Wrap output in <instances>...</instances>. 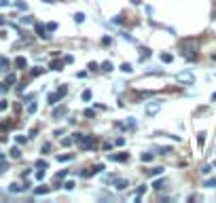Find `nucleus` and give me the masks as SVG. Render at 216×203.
Here are the masks:
<instances>
[{"label":"nucleus","instance_id":"20","mask_svg":"<svg viewBox=\"0 0 216 203\" xmlns=\"http://www.w3.org/2000/svg\"><path fill=\"white\" fill-rule=\"evenodd\" d=\"M204 186L205 188H216V178H208L204 182Z\"/></svg>","mask_w":216,"mask_h":203},{"label":"nucleus","instance_id":"39","mask_svg":"<svg viewBox=\"0 0 216 203\" xmlns=\"http://www.w3.org/2000/svg\"><path fill=\"white\" fill-rule=\"evenodd\" d=\"M87 68H89V72H96L97 70V64H96V61H89V64H87Z\"/></svg>","mask_w":216,"mask_h":203},{"label":"nucleus","instance_id":"4","mask_svg":"<svg viewBox=\"0 0 216 203\" xmlns=\"http://www.w3.org/2000/svg\"><path fill=\"white\" fill-rule=\"evenodd\" d=\"M104 163H97V165H93V169H89V171H81V176L83 178H91V176H96V174H100V171H104Z\"/></svg>","mask_w":216,"mask_h":203},{"label":"nucleus","instance_id":"17","mask_svg":"<svg viewBox=\"0 0 216 203\" xmlns=\"http://www.w3.org/2000/svg\"><path fill=\"white\" fill-rule=\"evenodd\" d=\"M161 61H163V64H172V61H174V55H172V53H161Z\"/></svg>","mask_w":216,"mask_h":203},{"label":"nucleus","instance_id":"50","mask_svg":"<svg viewBox=\"0 0 216 203\" xmlns=\"http://www.w3.org/2000/svg\"><path fill=\"white\" fill-rule=\"evenodd\" d=\"M115 144H117V146H123V144H125V140H123V138H117V142H115Z\"/></svg>","mask_w":216,"mask_h":203},{"label":"nucleus","instance_id":"35","mask_svg":"<svg viewBox=\"0 0 216 203\" xmlns=\"http://www.w3.org/2000/svg\"><path fill=\"white\" fill-rule=\"evenodd\" d=\"M74 186H76V184H74L72 180H68V182H64V188H66V191H72Z\"/></svg>","mask_w":216,"mask_h":203},{"label":"nucleus","instance_id":"19","mask_svg":"<svg viewBox=\"0 0 216 203\" xmlns=\"http://www.w3.org/2000/svg\"><path fill=\"white\" fill-rule=\"evenodd\" d=\"M140 159H142L144 163H151V161L155 159V155H153V152H142V157H140Z\"/></svg>","mask_w":216,"mask_h":203},{"label":"nucleus","instance_id":"18","mask_svg":"<svg viewBox=\"0 0 216 203\" xmlns=\"http://www.w3.org/2000/svg\"><path fill=\"white\" fill-rule=\"evenodd\" d=\"M15 81H17V76H15V74H7V78H4V85H7V87H11Z\"/></svg>","mask_w":216,"mask_h":203},{"label":"nucleus","instance_id":"45","mask_svg":"<svg viewBox=\"0 0 216 203\" xmlns=\"http://www.w3.org/2000/svg\"><path fill=\"white\" fill-rule=\"evenodd\" d=\"M112 24H123V17L117 15V17H112Z\"/></svg>","mask_w":216,"mask_h":203},{"label":"nucleus","instance_id":"25","mask_svg":"<svg viewBox=\"0 0 216 203\" xmlns=\"http://www.w3.org/2000/svg\"><path fill=\"white\" fill-rule=\"evenodd\" d=\"M197 144H199V146H204V144H205V131L197 133Z\"/></svg>","mask_w":216,"mask_h":203},{"label":"nucleus","instance_id":"41","mask_svg":"<svg viewBox=\"0 0 216 203\" xmlns=\"http://www.w3.org/2000/svg\"><path fill=\"white\" fill-rule=\"evenodd\" d=\"M15 142H17V144H25V142H28V138H24V135H17V138H15Z\"/></svg>","mask_w":216,"mask_h":203},{"label":"nucleus","instance_id":"52","mask_svg":"<svg viewBox=\"0 0 216 203\" xmlns=\"http://www.w3.org/2000/svg\"><path fill=\"white\" fill-rule=\"evenodd\" d=\"M4 142H7V135H4V133L0 131V144H4Z\"/></svg>","mask_w":216,"mask_h":203},{"label":"nucleus","instance_id":"30","mask_svg":"<svg viewBox=\"0 0 216 203\" xmlns=\"http://www.w3.org/2000/svg\"><path fill=\"white\" fill-rule=\"evenodd\" d=\"M7 68H9V60H7V57H0V70L4 72Z\"/></svg>","mask_w":216,"mask_h":203},{"label":"nucleus","instance_id":"26","mask_svg":"<svg viewBox=\"0 0 216 203\" xmlns=\"http://www.w3.org/2000/svg\"><path fill=\"white\" fill-rule=\"evenodd\" d=\"M11 157H13V159H19V157H21V150H19L17 146H13V148H11Z\"/></svg>","mask_w":216,"mask_h":203},{"label":"nucleus","instance_id":"59","mask_svg":"<svg viewBox=\"0 0 216 203\" xmlns=\"http://www.w3.org/2000/svg\"><path fill=\"white\" fill-rule=\"evenodd\" d=\"M0 157H2V155H0Z\"/></svg>","mask_w":216,"mask_h":203},{"label":"nucleus","instance_id":"24","mask_svg":"<svg viewBox=\"0 0 216 203\" xmlns=\"http://www.w3.org/2000/svg\"><path fill=\"white\" fill-rule=\"evenodd\" d=\"M163 186H165V182H163V180H155V182H153V188H155V191H161Z\"/></svg>","mask_w":216,"mask_h":203},{"label":"nucleus","instance_id":"14","mask_svg":"<svg viewBox=\"0 0 216 203\" xmlns=\"http://www.w3.org/2000/svg\"><path fill=\"white\" fill-rule=\"evenodd\" d=\"M21 191H25V186L17 184V182H13L11 186H9V192H21Z\"/></svg>","mask_w":216,"mask_h":203},{"label":"nucleus","instance_id":"51","mask_svg":"<svg viewBox=\"0 0 216 203\" xmlns=\"http://www.w3.org/2000/svg\"><path fill=\"white\" fill-rule=\"evenodd\" d=\"M7 89H9V87H7V85H4V83H0V93H4V91H7Z\"/></svg>","mask_w":216,"mask_h":203},{"label":"nucleus","instance_id":"40","mask_svg":"<svg viewBox=\"0 0 216 203\" xmlns=\"http://www.w3.org/2000/svg\"><path fill=\"white\" fill-rule=\"evenodd\" d=\"M102 45H112V38H110V36H104V38H102Z\"/></svg>","mask_w":216,"mask_h":203},{"label":"nucleus","instance_id":"1","mask_svg":"<svg viewBox=\"0 0 216 203\" xmlns=\"http://www.w3.org/2000/svg\"><path fill=\"white\" fill-rule=\"evenodd\" d=\"M197 47H199V42H197L195 38L184 40V42H182V49H184V51H182V55H184V60H189V61L195 60V57H197V55H195V53H197Z\"/></svg>","mask_w":216,"mask_h":203},{"label":"nucleus","instance_id":"58","mask_svg":"<svg viewBox=\"0 0 216 203\" xmlns=\"http://www.w3.org/2000/svg\"><path fill=\"white\" fill-rule=\"evenodd\" d=\"M214 167H216V163H214Z\"/></svg>","mask_w":216,"mask_h":203},{"label":"nucleus","instance_id":"46","mask_svg":"<svg viewBox=\"0 0 216 203\" xmlns=\"http://www.w3.org/2000/svg\"><path fill=\"white\" fill-rule=\"evenodd\" d=\"M66 176H68V169H61L60 174H57V178H66Z\"/></svg>","mask_w":216,"mask_h":203},{"label":"nucleus","instance_id":"32","mask_svg":"<svg viewBox=\"0 0 216 203\" xmlns=\"http://www.w3.org/2000/svg\"><path fill=\"white\" fill-rule=\"evenodd\" d=\"M34 165H36V167H38V169H45V167H47V161H43V159H38V161H36Z\"/></svg>","mask_w":216,"mask_h":203},{"label":"nucleus","instance_id":"11","mask_svg":"<svg viewBox=\"0 0 216 203\" xmlns=\"http://www.w3.org/2000/svg\"><path fill=\"white\" fill-rule=\"evenodd\" d=\"M64 64H66L64 60H55V61H51V70H55V72L64 70Z\"/></svg>","mask_w":216,"mask_h":203},{"label":"nucleus","instance_id":"9","mask_svg":"<svg viewBox=\"0 0 216 203\" xmlns=\"http://www.w3.org/2000/svg\"><path fill=\"white\" fill-rule=\"evenodd\" d=\"M178 81H182V83H193L195 78H193L191 72H180V74H178Z\"/></svg>","mask_w":216,"mask_h":203},{"label":"nucleus","instance_id":"38","mask_svg":"<svg viewBox=\"0 0 216 203\" xmlns=\"http://www.w3.org/2000/svg\"><path fill=\"white\" fill-rule=\"evenodd\" d=\"M61 144H64V146H72V144H74V138H64Z\"/></svg>","mask_w":216,"mask_h":203},{"label":"nucleus","instance_id":"54","mask_svg":"<svg viewBox=\"0 0 216 203\" xmlns=\"http://www.w3.org/2000/svg\"><path fill=\"white\" fill-rule=\"evenodd\" d=\"M132 4H142V0H132Z\"/></svg>","mask_w":216,"mask_h":203},{"label":"nucleus","instance_id":"12","mask_svg":"<svg viewBox=\"0 0 216 203\" xmlns=\"http://www.w3.org/2000/svg\"><path fill=\"white\" fill-rule=\"evenodd\" d=\"M151 55H153V51H151V49H146V47L140 49V61H146Z\"/></svg>","mask_w":216,"mask_h":203},{"label":"nucleus","instance_id":"7","mask_svg":"<svg viewBox=\"0 0 216 203\" xmlns=\"http://www.w3.org/2000/svg\"><path fill=\"white\" fill-rule=\"evenodd\" d=\"M127 186H129V182H127V180H123V178L115 180V188H117V191H125Z\"/></svg>","mask_w":216,"mask_h":203},{"label":"nucleus","instance_id":"23","mask_svg":"<svg viewBox=\"0 0 216 203\" xmlns=\"http://www.w3.org/2000/svg\"><path fill=\"white\" fill-rule=\"evenodd\" d=\"M11 127H13V121H4V123L0 125V131H9Z\"/></svg>","mask_w":216,"mask_h":203},{"label":"nucleus","instance_id":"36","mask_svg":"<svg viewBox=\"0 0 216 203\" xmlns=\"http://www.w3.org/2000/svg\"><path fill=\"white\" fill-rule=\"evenodd\" d=\"M47 30H49V32H55V30H57V24H55V21H49V24H47Z\"/></svg>","mask_w":216,"mask_h":203},{"label":"nucleus","instance_id":"47","mask_svg":"<svg viewBox=\"0 0 216 203\" xmlns=\"http://www.w3.org/2000/svg\"><path fill=\"white\" fill-rule=\"evenodd\" d=\"M7 108H9V104H7L4 99H0V110H7Z\"/></svg>","mask_w":216,"mask_h":203},{"label":"nucleus","instance_id":"42","mask_svg":"<svg viewBox=\"0 0 216 203\" xmlns=\"http://www.w3.org/2000/svg\"><path fill=\"white\" fill-rule=\"evenodd\" d=\"M49 150H51V144H43V155H49Z\"/></svg>","mask_w":216,"mask_h":203},{"label":"nucleus","instance_id":"8","mask_svg":"<svg viewBox=\"0 0 216 203\" xmlns=\"http://www.w3.org/2000/svg\"><path fill=\"white\" fill-rule=\"evenodd\" d=\"M15 68L17 70H25L28 68V60L25 57H15Z\"/></svg>","mask_w":216,"mask_h":203},{"label":"nucleus","instance_id":"53","mask_svg":"<svg viewBox=\"0 0 216 203\" xmlns=\"http://www.w3.org/2000/svg\"><path fill=\"white\" fill-rule=\"evenodd\" d=\"M0 7H9V0H0Z\"/></svg>","mask_w":216,"mask_h":203},{"label":"nucleus","instance_id":"29","mask_svg":"<svg viewBox=\"0 0 216 203\" xmlns=\"http://www.w3.org/2000/svg\"><path fill=\"white\" fill-rule=\"evenodd\" d=\"M85 17H87L85 13H76V15H74V21H76V24H83V21H85Z\"/></svg>","mask_w":216,"mask_h":203},{"label":"nucleus","instance_id":"49","mask_svg":"<svg viewBox=\"0 0 216 203\" xmlns=\"http://www.w3.org/2000/svg\"><path fill=\"white\" fill-rule=\"evenodd\" d=\"M64 61H66V64H72V61H74V57H72V55H66V57H64Z\"/></svg>","mask_w":216,"mask_h":203},{"label":"nucleus","instance_id":"5","mask_svg":"<svg viewBox=\"0 0 216 203\" xmlns=\"http://www.w3.org/2000/svg\"><path fill=\"white\" fill-rule=\"evenodd\" d=\"M36 34L40 36L43 40H49V30H47V25H43V24H36Z\"/></svg>","mask_w":216,"mask_h":203},{"label":"nucleus","instance_id":"55","mask_svg":"<svg viewBox=\"0 0 216 203\" xmlns=\"http://www.w3.org/2000/svg\"><path fill=\"white\" fill-rule=\"evenodd\" d=\"M7 24V21H4V17H0V25H4Z\"/></svg>","mask_w":216,"mask_h":203},{"label":"nucleus","instance_id":"6","mask_svg":"<svg viewBox=\"0 0 216 203\" xmlns=\"http://www.w3.org/2000/svg\"><path fill=\"white\" fill-rule=\"evenodd\" d=\"M64 114H68V106H57V108H53V112H51L53 119H60Z\"/></svg>","mask_w":216,"mask_h":203},{"label":"nucleus","instance_id":"16","mask_svg":"<svg viewBox=\"0 0 216 203\" xmlns=\"http://www.w3.org/2000/svg\"><path fill=\"white\" fill-rule=\"evenodd\" d=\"M110 159H112V161H127V159H129V155H127V152H121V155H110Z\"/></svg>","mask_w":216,"mask_h":203},{"label":"nucleus","instance_id":"34","mask_svg":"<svg viewBox=\"0 0 216 203\" xmlns=\"http://www.w3.org/2000/svg\"><path fill=\"white\" fill-rule=\"evenodd\" d=\"M121 70H123V72H127V74H129V72H132L133 68H132V64H121Z\"/></svg>","mask_w":216,"mask_h":203},{"label":"nucleus","instance_id":"48","mask_svg":"<svg viewBox=\"0 0 216 203\" xmlns=\"http://www.w3.org/2000/svg\"><path fill=\"white\" fill-rule=\"evenodd\" d=\"M144 192H146V186H140V188H138V197H142Z\"/></svg>","mask_w":216,"mask_h":203},{"label":"nucleus","instance_id":"3","mask_svg":"<svg viewBox=\"0 0 216 203\" xmlns=\"http://www.w3.org/2000/svg\"><path fill=\"white\" fill-rule=\"evenodd\" d=\"M68 93V87L66 85H61L57 91H53V93H49V97H47V102H49V106H55L60 99H64V95Z\"/></svg>","mask_w":216,"mask_h":203},{"label":"nucleus","instance_id":"31","mask_svg":"<svg viewBox=\"0 0 216 203\" xmlns=\"http://www.w3.org/2000/svg\"><path fill=\"white\" fill-rule=\"evenodd\" d=\"M45 72V68H40V66H36V68H32V76H40Z\"/></svg>","mask_w":216,"mask_h":203},{"label":"nucleus","instance_id":"10","mask_svg":"<svg viewBox=\"0 0 216 203\" xmlns=\"http://www.w3.org/2000/svg\"><path fill=\"white\" fill-rule=\"evenodd\" d=\"M47 192H51V186H45V184H43V186H36V188H34V195H36V197L47 195Z\"/></svg>","mask_w":216,"mask_h":203},{"label":"nucleus","instance_id":"21","mask_svg":"<svg viewBox=\"0 0 216 203\" xmlns=\"http://www.w3.org/2000/svg\"><path fill=\"white\" fill-rule=\"evenodd\" d=\"M72 159H74V155H70V152H68V155H60V157H57V161H60V163H66V161H72Z\"/></svg>","mask_w":216,"mask_h":203},{"label":"nucleus","instance_id":"13","mask_svg":"<svg viewBox=\"0 0 216 203\" xmlns=\"http://www.w3.org/2000/svg\"><path fill=\"white\" fill-rule=\"evenodd\" d=\"M15 9H19V11H28L30 7H28V2H24V0H15V4H13Z\"/></svg>","mask_w":216,"mask_h":203},{"label":"nucleus","instance_id":"43","mask_svg":"<svg viewBox=\"0 0 216 203\" xmlns=\"http://www.w3.org/2000/svg\"><path fill=\"white\" fill-rule=\"evenodd\" d=\"M210 171H212V165H204V167H201V174H205V176H208Z\"/></svg>","mask_w":216,"mask_h":203},{"label":"nucleus","instance_id":"56","mask_svg":"<svg viewBox=\"0 0 216 203\" xmlns=\"http://www.w3.org/2000/svg\"><path fill=\"white\" fill-rule=\"evenodd\" d=\"M212 102H216V93H212Z\"/></svg>","mask_w":216,"mask_h":203},{"label":"nucleus","instance_id":"37","mask_svg":"<svg viewBox=\"0 0 216 203\" xmlns=\"http://www.w3.org/2000/svg\"><path fill=\"white\" fill-rule=\"evenodd\" d=\"M36 110H38V106H36V102H32V104L28 106V112H30V114H34Z\"/></svg>","mask_w":216,"mask_h":203},{"label":"nucleus","instance_id":"28","mask_svg":"<svg viewBox=\"0 0 216 203\" xmlns=\"http://www.w3.org/2000/svg\"><path fill=\"white\" fill-rule=\"evenodd\" d=\"M81 99H83V102H89V99H91V91H89V89H85L83 93H81Z\"/></svg>","mask_w":216,"mask_h":203},{"label":"nucleus","instance_id":"57","mask_svg":"<svg viewBox=\"0 0 216 203\" xmlns=\"http://www.w3.org/2000/svg\"><path fill=\"white\" fill-rule=\"evenodd\" d=\"M43 2H55V0H43Z\"/></svg>","mask_w":216,"mask_h":203},{"label":"nucleus","instance_id":"22","mask_svg":"<svg viewBox=\"0 0 216 203\" xmlns=\"http://www.w3.org/2000/svg\"><path fill=\"white\" fill-rule=\"evenodd\" d=\"M146 174L148 176H159V174H163V167H153V169H148Z\"/></svg>","mask_w":216,"mask_h":203},{"label":"nucleus","instance_id":"27","mask_svg":"<svg viewBox=\"0 0 216 203\" xmlns=\"http://www.w3.org/2000/svg\"><path fill=\"white\" fill-rule=\"evenodd\" d=\"M102 70L106 72V74L108 72H112V61H104V64H102Z\"/></svg>","mask_w":216,"mask_h":203},{"label":"nucleus","instance_id":"44","mask_svg":"<svg viewBox=\"0 0 216 203\" xmlns=\"http://www.w3.org/2000/svg\"><path fill=\"white\" fill-rule=\"evenodd\" d=\"M45 178V169H38V171H36V180H43Z\"/></svg>","mask_w":216,"mask_h":203},{"label":"nucleus","instance_id":"33","mask_svg":"<svg viewBox=\"0 0 216 203\" xmlns=\"http://www.w3.org/2000/svg\"><path fill=\"white\" fill-rule=\"evenodd\" d=\"M21 24L30 25V24H34V19H32V17H30V15H25V17H21Z\"/></svg>","mask_w":216,"mask_h":203},{"label":"nucleus","instance_id":"15","mask_svg":"<svg viewBox=\"0 0 216 203\" xmlns=\"http://www.w3.org/2000/svg\"><path fill=\"white\" fill-rule=\"evenodd\" d=\"M159 106H161L159 102H157V104H148V106H146V114H155L157 110H159Z\"/></svg>","mask_w":216,"mask_h":203},{"label":"nucleus","instance_id":"2","mask_svg":"<svg viewBox=\"0 0 216 203\" xmlns=\"http://www.w3.org/2000/svg\"><path fill=\"white\" fill-rule=\"evenodd\" d=\"M74 142H79V144H81V148H85V150H91V148H96V135L74 133Z\"/></svg>","mask_w":216,"mask_h":203}]
</instances>
